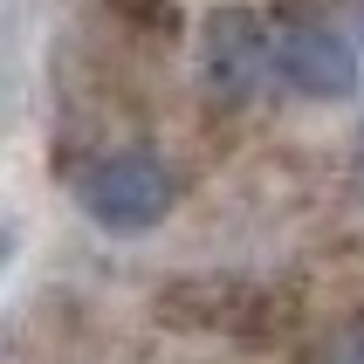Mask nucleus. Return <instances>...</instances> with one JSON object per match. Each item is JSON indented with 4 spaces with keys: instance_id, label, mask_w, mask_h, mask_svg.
<instances>
[{
    "instance_id": "nucleus-4",
    "label": "nucleus",
    "mask_w": 364,
    "mask_h": 364,
    "mask_svg": "<svg viewBox=\"0 0 364 364\" xmlns=\"http://www.w3.org/2000/svg\"><path fill=\"white\" fill-rule=\"evenodd\" d=\"M262 289L255 282H220V275H200V282H179L159 296V316H172V330H247L262 316Z\"/></svg>"
},
{
    "instance_id": "nucleus-1",
    "label": "nucleus",
    "mask_w": 364,
    "mask_h": 364,
    "mask_svg": "<svg viewBox=\"0 0 364 364\" xmlns=\"http://www.w3.org/2000/svg\"><path fill=\"white\" fill-rule=\"evenodd\" d=\"M69 200H76V213L90 227L117 234V241H138V234H151V227L172 213L179 179H172L165 151H151V144H117V151H97V159L69 179Z\"/></svg>"
},
{
    "instance_id": "nucleus-5",
    "label": "nucleus",
    "mask_w": 364,
    "mask_h": 364,
    "mask_svg": "<svg viewBox=\"0 0 364 364\" xmlns=\"http://www.w3.org/2000/svg\"><path fill=\"white\" fill-rule=\"evenodd\" d=\"M309 364H364V330H337V337H323Z\"/></svg>"
},
{
    "instance_id": "nucleus-6",
    "label": "nucleus",
    "mask_w": 364,
    "mask_h": 364,
    "mask_svg": "<svg viewBox=\"0 0 364 364\" xmlns=\"http://www.w3.org/2000/svg\"><path fill=\"white\" fill-rule=\"evenodd\" d=\"M350 193L364 200V124H358V138H350Z\"/></svg>"
},
{
    "instance_id": "nucleus-3",
    "label": "nucleus",
    "mask_w": 364,
    "mask_h": 364,
    "mask_svg": "<svg viewBox=\"0 0 364 364\" xmlns=\"http://www.w3.org/2000/svg\"><path fill=\"white\" fill-rule=\"evenodd\" d=\"M275 76H282V90L309 103H344L364 82V48L330 14L289 7V14H275Z\"/></svg>"
},
{
    "instance_id": "nucleus-2",
    "label": "nucleus",
    "mask_w": 364,
    "mask_h": 364,
    "mask_svg": "<svg viewBox=\"0 0 364 364\" xmlns=\"http://www.w3.org/2000/svg\"><path fill=\"white\" fill-rule=\"evenodd\" d=\"M193 69H200V90L220 110H247V103L268 97L275 76V21H262L255 7H213L200 21V48H193Z\"/></svg>"
}]
</instances>
